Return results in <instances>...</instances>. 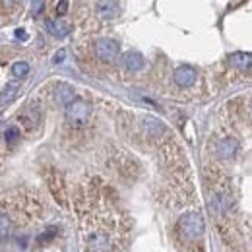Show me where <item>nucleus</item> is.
Instances as JSON below:
<instances>
[{
    "label": "nucleus",
    "instance_id": "18",
    "mask_svg": "<svg viewBox=\"0 0 252 252\" xmlns=\"http://www.w3.org/2000/svg\"><path fill=\"white\" fill-rule=\"evenodd\" d=\"M64 59H66V51H64V49H61V51H59V53H57V55H55V59H53V63L55 64H61L64 61Z\"/></svg>",
    "mask_w": 252,
    "mask_h": 252
},
{
    "label": "nucleus",
    "instance_id": "9",
    "mask_svg": "<svg viewBox=\"0 0 252 252\" xmlns=\"http://www.w3.org/2000/svg\"><path fill=\"white\" fill-rule=\"evenodd\" d=\"M229 63L233 64V66H237V68L249 70L251 68V55L249 53H235V55L229 57Z\"/></svg>",
    "mask_w": 252,
    "mask_h": 252
},
{
    "label": "nucleus",
    "instance_id": "10",
    "mask_svg": "<svg viewBox=\"0 0 252 252\" xmlns=\"http://www.w3.org/2000/svg\"><path fill=\"white\" fill-rule=\"evenodd\" d=\"M72 97H74V90L70 88V86H66V84H63V86H59V92H57V99L61 101V103H68V101H72Z\"/></svg>",
    "mask_w": 252,
    "mask_h": 252
},
{
    "label": "nucleus",
    "instance_id": "11",
    "mask_svg": "<svg viewBox=\"0 0 252 252\" xmlns=\"http://www.w3.org/2000/svg\"><path fill=\"white\" fill-rule=\"evenodd\" d=\"M146 128H148L152 134H156V136H159V134H163V132H165V126L161 125L158 119H152V117H148V119H146Z\"/></svg>",
    "mask_w": 252,
    "mask_h": 252
},
{
    "label": "nucleus",
    "instance_id": "2",
    "mask_svg": "<svg viewBox=\"0 0 252 252\" xmlns=\"http://www.w3.org/2000/svg\"><path fill=\"white\" fill-rule=\"evenodd\" d=\"M90 117V107L84 99H72L66 103V121L74 128H82L88 123Z\"/></svg>",
    "mask_w": 252,
    "mask_h": 252
},
{
    "label": "nucleus",
    "instance_id": "14",
    "mask_svg": "<svg viewBox=\"0 0 252 252\" xmlns=\"http://www.w3.org/2000/svg\"><path fill=\"white\" fill-rule=\"evenodd\" d=\"M16 92H18V84H10V86H6V90H4L2 95H0V103H8L10 99H14Z\"/></svg>",
    "mask_w": 252,
    "mask_h": 252
},
{
    "label": "nucleus",
    "instance_id": "1",
    "mask_svg": "<svg viewBox=\"0 0 252 252\" xmlns=\"http://www.w3.org/2000/svg\"><path fill=\"white\" fill-rule=\"evenodd\" d=\"M179 233L190 241H196L204 235V218L200 212H189L179 220Z\"/></svg>",
    "mask_w": 252,
    "mask_h": 252
},
{
    "label": "nucleus",
    "instance_id": "16",
    "mask_svg": "<svg viewBox=\"0 0 252 252\" xmlns=\"http://www.w3.org/2000/svg\"><path fill=\"white\" fill-rule=\"evenodd\" d=\"M55 235H57V229L51 227V229H47V233H43V235L39 237V243H47V241H51Z\"/></svg>",
    "mask_w": 252,
    "mask_h": 252
},
{
    "label": "nucleus",
    "instance_id": "8",
    "mask_svg": "<svg viewBox=\"0 0 252 252\" xmlns=\"http://www.w3.org/2000/svg\"><path fill=\"white\" fill-rule=\"evenodd\" d=\"M125 66L128 70H132V72H136V70H142L144 68V57L140 55V53H128L125 57Z\"/></svg>",
    "mask_w": 252,
    "mask_h": 252
},
{
    "label": "nucleus",
    "instance_id": "12",
    "mask_svg": "<svg viewBox=\"0 0 252 252\" xmlns=\"http://www.w3.org/2000/svg\"><path fill=\"white\" fill-rule=\"evenodd\" d=\"M10 229H12V221L6 214H0V241L6 239L10 235Z\"/></svg>",
    "mask_w": 252,
    "mask_h": 252
},
{
    "label": "nucleus",
    "instance_id": "4",
    "mask_svg": "<svg viewBox=\"0 0 252 252\" xmlns=\"http://www.w3.org/2000/svg\"><path fill=\"white\" fill-rule=\"evenodd\" d=\"M175 82L181 88H190L196 82V70L192 66H187V64L185 66H179L175 70Z\"/></svg>",
    "mask_w": 252,
    "mask_h": 252
},
{
    "label": "nucleus",
    "instance_id": "20",
    "mask_svg": "<svg viewBox=\"0 0 252 252\" xmlns=\"http://www.w3.org/2000/svg\"><path fill=\"white\" fill-rule=\"evenodd\" d=\"M41 6H43V0H33V14H39Z\"/></svg>",
    "mask_w": 252,
    "mask_h": 252
},
{
    "label": "nucleus",
    "instance_id": "13",
    "mask_svg": "<svg viewBox=\"0 0 252 252\" xmlns=\"http://www.w3.org/2000/svg\"><path fill=\"white\" fill-rule=\"evenodd\" d=\"M28 72H30L28 63H14L12 64V74H14V78H26V76H28Z\"/></svg>",
    "mask_w": 252,
    "mask_h": 252
},
{
    "label": "nucleus",
    "instance_id": "15",
    "mask_svg": "<svg viewBox=\"0 0 252 252\" xmlns=\"http://www.w3.org/2000/svg\"><path fill=\"white\" fill-rule=\"evenodd\" d=\"M18 140H20V128H18V126L6 128V142H8V144H16Z\"/></svg>",
    "mask_w": 252,
    "mask_h": 252
},
{
    "label": "nucleus",
    "instance_id": "17",
    "mask_svg": "<svg viewBox=\"0 0 252 252\" xmlns=\"http://www.w3.org/2000/svg\"><path fill=\"white\" fill-rule=\"evenodd\" d=\"M68 6H70L68 0H61V2L57 4V16H64V14L68 12Z\"/></svg>",
    "mask_w": 252,
    "mask_h": 252
},
{
    "label": "nucleus",
    "instance_id": "6",
    "mask_svg": "<svg viewBox=\"0 0 252 252\" xmlns=\"http://www.w3.org/2000/svg\"><path fill=\"white\" fill-rule=\"evenodd\" d=\"M97 14H99L103 20L115 18V16L119 14V2H117V0H103V2H99Z\"/></svg>",
    "mask_w": 252,
    "mask_h": 252
},
{
    "label": "nucleus",
    "instance_id": "3",
    "mask_svg": "<svg viewBox=\"0 0 252 252\" xmlns=\"http://www.w3.org/2000/svg\"><path fill=\"white\" fill-rule=\"evenodd\" d=\"M95 55L105 63H113L119 57V43L115 39H97L95 41Z\"/></svg>",
    "mask_w": 252,
    "mask_h": 252
},
{
    "label": "nucleus",
    "instance_id": "5",
    "mask_svg": "<svg viewBox=\"0 0 252 252\" xmlns=\"http://www.w3.org/2000/svg\"><path fill=\"white\" fill-rule=\"evenodd\" d=\"M47 30L49 33L53 35V37H57V39H63L66 37L68 33H70V24L68 22H64V20H49L47 22Z\"/></svg>",
    "mask_w": 252,
    "mask_h": 252
},
{
    "label": "nucleus",
    "instance_id": "19",
    "mask_svg": "<svg viewBox=\"0 0 252 252\" xmlns=\"http://www.w3.org/2000/svg\"><path fill=\"white\" fill-rule=\"evenodd\" d=\"M16 37H18L20 41H28V32L22 30V28H18V30H16Z\"/></svg>",
    "mask_w": 252,
    "mask_h": 252
},
{
    "label": "nucleus",
    "instance_id": "7",
    "mask_svg": "<svg viewBox=\"0 0 252 252\" xmlns=\"http://www.w3.org/2000/svg\"><path fill=\"white\" fill-rule=\"evenodd\" d=\"M237 148H239V142H237V140H233V138H225V140H221L220 142L218 152H220L221 158H233L235 152H237Z\"/></svg>",
    "mask_w": 252,
    "mask_h": 252
}]
</instances>
